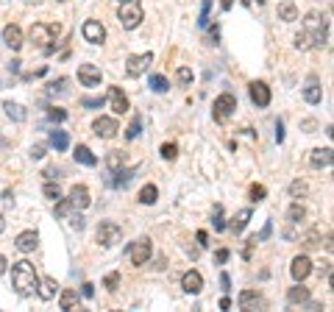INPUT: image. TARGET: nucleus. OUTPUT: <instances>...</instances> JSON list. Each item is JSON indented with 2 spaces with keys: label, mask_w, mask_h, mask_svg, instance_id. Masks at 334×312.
<instances>
[{
  "label": "nucleus",
  "mask_w": 334,
  "mask_h": 312,
  "mask_svg": "<svg viewBox=\"0 0 334 312\" xmlns=\"http://www.w3.org/2000/svg\"><path fill=\"white\" fill-rule=\"evenodd\" d=\"M95 237H98V243H101L103 248H109V246H114V243H120L123 228H120L117 223H112V220H101V223H98Z\"/></svg>",
  "instance_id": "nucleus-7"
},
{
  "label": "nucleus",
  "mask_w": 334,
  "mask_h": 312,
  "mask_svg": "<svg viewBox=\"0 0 334 312\" xmlns=\"http://www.w3.org/2000/svg\"><path fill=\"white\" fill-rule=\"evenodd\" d=\"M3 228H6V220H3V215H0V234H3Z\"/></svg>",
  "instance_id": "nucleus-62"
},
{
  "label": "nucleus",
  "mask_w": 334,
  "mask_h": 312,
  "mask_svg": "<svg viewBox=\"0 0 334 312\" xmlns=\"http://www.w3.org/2000/svg\"><path fill=\"white\" fill-rule=\"evenodd\" d=\"M72 156H75V162H78V165H87V168H95V165H98V156L92 153V150L87 148V145H78Z\"/></svg>",
  "instance_id": "nucleus-21"
},
{
  "label": "nucleus",
  "mask_w": 334,
  "mask_h": 312,
  "mask_svg": "<svg viewBox=\"0 0 334 312\" xmlns=\"http://www.w3.org/2000/svg\"><path fill=\"white\" fill-rule=\"evenodd\" d=\"M287 301L290 304H304V301H309V290L304 287V284H295V287H290V293H287Z\"/></svg>",
  "instance_id": "nucleus-23"
},
{
  "label": "nucleus",
  "mask_w": 334,
  "mask_h": 312,
  "mask_svg": "<svg viewBox=\"0 0 334 312\" xmlns=\"http://www.w3.org/2000/svg\"><path fill=\"white\" fill-rule=\"evenodd\" d=\"M176 81H179V87H190L192 84V70L190 67H179V70H176Z\"/></svg>",
  "instance_id": "nucleus-35"
},
{
  "label": "nucleus",
  "mask_w": 334,
  "mask_h": 312,
  "mask_svg": "<svg viewBox=\"0 0 334 312\" xmlns=\"http://www.w3.org/2000/svg\"><path fill=\"white\" fill-rule=\"evenodd\" d=\"M12 284L14 290H17L20 295H34L36 293V284H39V279H36V270L31 262H14L12 268Z\"/></svg>",
  "instance_id": "nucleus-1"
},
{
  "label": "nucleus",
  "mask_w": 334,
  "mask_h": 312,
  "mask_svg": "<svg viewBox=\"0 0 334 312\" xmlns=\"http://www.w3.org/2000/svg\"><path fill=\"white\" fill-rule=\"evenodd\" d=\"M331 162H334V150L331 148H315L312 150V156H309V165L312 168H331Z\"/></svg>",
  "instance_id": "nucleus-19"
},
{
  "label": "nucleus",
  "mask_w": 334,
  "mask_h": 312,
  "mask_svg": "<svg viewBox=\"0 0 334 312\" xmlns=\"http://www.w3.org/2000/svg\"><path fill=\"white\" fill-rule=\"evenodd\" d=\"M117 284H120V273H109V276L103 279V287H106L109 293H114V290H117Z\"/></svg>",
  "instance_id": "nucleus-46"
},
{
  "label": "nucleus",
  "mask_w": 334,
  "mask_h": 312,
  "mask_svg": "<svg viewBox=\"0 0 334 312\" xmlns=\"http://www.w3.org/2000/svg\"><path fill=\"white\" fill-rule=\"evenodd\" d=\"M159 153H161V159L173 162L176 156H179V148H176V142H164V145H161V150H159Z\"/></svg>",
  "instance_id": "nucleus-37"
},
{
  "label": "nucleus",
  "mask_w": 334,
  "mask_h": 312,
  "mask_svg": "<svg viewBox=\"0 0 334 312\" xmlns=\"http://www.w3.org/2000/svg\"><path fill=\"white\" fill-rule=\"evenodd\" d=\"M61 34V25H45V23H36V25H31V42L36 45V48H42L45 53H53L56 50V36Z\"/></svg>",
  "instance_id": "nucleus-2"
},
{
  "label": "nucleus",
  "mask_w": 334,
  "mask_h": 312,
  "mask_svg": "<svg viewBox=\"0 0 334 312\" xmlns=\"http://www.w3.org/2000/svg\"><path fill=\"white\" fill-rule=\"evenodd\" d=\"M248 92H251V101L257 103L259 109L270 106V87L265 84V81H254V84L248 87Z\"/></svg>",
  "instance_id": "nucleus-11"
},
{
  "label": "nucleus",
  "mask_w": 334,
  "mask_h": 312,
  "mask_svg": "<svg viewBox=\"0 0 334 312\" xmlns=\"http://www.w3.org/2000/svg\"><path fill=\"white\" fill-rule=\"evenodd\" d=\"M220 287L223 290H231V279H228V273H220Z\"/></svg>",
  "instance_id": "nucleus-57"
},
{
  "label": "nucleus",
  "mask_w": 334,
  "mask_h": 312,
  "mask_svg": "<svg viewBox=\"0 0 334 312\" xmlns=\"http://www.w3.org/2000/svg\"><path fill=\"white\" fill-rule=\"evenodd\" d=\"M31 156H34V159H42V156H45V145H34V148H31Z\"/></svg>",
  "instance_id": "nucleus-55"
},
{
  "label": "nucleus",
  "mask_w": 334,
  "mask_h": 312,
  "mask_svg": "<svg viewBox=\"0 0 334 312\" xmlns=\"http://www.w3.org/2000/svg\"><path fill=\"white\" fill-rule=\"evenodd\" d=\"M304 246L306 248H317V246H320V231H317V228H312V231L304 237Z\"/></svg>",
  "instance_id": "nucleus-38"
},
{
  "label": "nucleus",
  "mask_w": 334,
  "mask_h": 312,
  "mask_svg": "<svg viewBox=\"0 0 334 312\" xmlns=\"http://www.w3.org/2000/svg\"><path fill=\"white\" fill-rule=\"evenodd\" d=\"M248 220H251V209H239L237 215H234V220H231V231L239 234L245 226H248Z\"/></svg>",
  "instance_id": "nucleus-30"
},
{
  "label": "nucleus",
  "mask_w": 334,
  "mask_h": 312,
  "mask_svg": "<svg viewBox=\"0 0 334 312\" xmlns=\"http://www.w3.org/2000/svg\"><path fill=\"white\" fill-rule=\"evenodd\" d=\"M109 106H112L114 114H125L128 112V98H125V92L120 90V87H109Z\"/></svg>",
  "instance_id": "nucleus-14"
},
{
  "label": "nucleus",
  "mask_w": 334,
  "mask_h": 312,
  "mask_svg": "<svg viewBox=\"0 0 334 312\" xmlns=\"http://www.w3.org/2000/svg\"><path fill=\"white\" fill-rule=\"evenodd\" d=\"M48 142L53 145L56 150H67V148H70V137H67L64 131H59V128H56V131H50Z\"/></svg>",
  "instance_id": "nucleus-26"
},
{
  "label": "nucleus",
  "mask_w": 334,
  "mask_h": 312,
  "mask_svg": "<svg viewBox=\"0 0 334 312\" xmlns=\"http://www.w3.org/2000/svg\"><path fill=\"white\" fill-rule=\"evenodd\" d=\"M237 304H239V309H262L265 298L257 293V290H242L239 298H237Z\"/></svg>",
  "instance_id": "nucleus-17"
},
{
  "label": "nucleus",
  "mask_w": 334,
  "mask_h": 312,
  "mask_svg": "<svg viewBox=\"0 0 334 312\" xmlns=\"http://www.w3.org/2000/svg\"><path fill=\"white\" fill-rule=\"evenodd\" d=\"M106 168L112 170V173H114V170H120V168H123V153H120V150H112V153L106 156Z\"/></svg>",
  "instance_id": "nucleus-34"
},
{
  "label": "nucleus",
  "mask_w": 334,
  "mask_h": 312,
  "mask_svg": "<svg viewBox=\"0 0 334 312\" xmlns=\"http://www.w3.org/2000/svg\"><path fill=\"white\" fill-rule=\"evenodd\" d=\"M81 106H87V109H98V106H103V98H81Z\"/></svg>",
  "instance_id": "nucleus-49"
},
{
  "label": "nucleus",
  "mask_w": 334,
  "mask_h": 312,
  "mask_svg": "<svg viewBox=\"0 0 334 312\" xmlns=\"http://www.w3.org/2000/svg\"><path fill=\"white\" fill-rule=\"evenodd\" d=\"M112 176H114V179H112V184H114V187H125L128 181L134 179V168H131V170H123V168H120V170H114Z\"/></svg>",
  "instance_id": "nucleus-31"
},
{
  "label": "nucleus",
  "mask_w": 334,
  "mask_h": 312,
  "mask_svg": "<svg viewBox=\"0 0 334 312\" xmlns=\"http://www.w3.org/2000/svg\"><path fill=\"white\" fill-rule=\"evenodd\" d=\"M150 254H153V243L148 240V237H139V240H134L131 246H128V259H131L137 268H142V265H148Z\"/></svg>",
  "instance_id": "nucleus-6"
},
{
  "label": "nucleus",
  "mask_w": 334,
  "mask_h": 312,
  "mask_svg": "<svg viewBox=\"0 0 334 312\" xmlns=\"http://www.w3.org/2000/svg\"><path fill=\"white\" fill-rule=\"evenodd\" d=\"M70 226H72V228H78V231H81V228H84V217H81V209H78V212H72V215H70Z\"/></svg>",
  "instance_id": "nucleus-50"
},
{
  "label": "nucleus",
  "mask_w": 334,
  "mask_h": 312,
  "mask_svg": "<svg viewBox=\"0 0 334 312\" xmlns=\"http://www.w3.org/2000/svg\"><path fill=\"white\" fill-rule=\"evenodd\" d=\"M295 48H298V50H309V48H312V42H309V36H306V34H304V31H301V34H298V36H295Z\"/></svg>",
  "instance_id": "nucleus-48"
},
{
  "label": "nucleus",
  "mask_w": 334,
  "mask_h": 312,
  "mask_svg": "<svg viewBox=\"0 0 334 312\" xmlns=\"http://www.w3.org/2000/svg\"><path fill=\"white\" fill-rule=\"evenodd\" d=\"M231 6H234V0H220V9H223V12H228Z\"/></svg>",
  "instance_id": "nucleus-59"
},
{
  "label": "nucleus",
  "mask_w": 334,
  "mask_h": 312,
  "mask_svg": "<svg viewBox=\"0 0 334 312\" xmlns=\"http://www.w3.org/2000/svg\"><path fill=\"white\" fill-rule=\"evenodd\" d=\"M276 142H284V126H281V120L276 123Z\"/></svg>",
  "instance_id": "nucleus-56"
},
{
  "label": "nucleus",
  "mask_w": 334,
  "mask_h": 312,
  "mask_svg": "<svg viewBox=\"0 0 334 312\" xmlns=\"http://www.w3.org/2000/svg\"><path fill=\"white\" fill-rule=\"evenodd\" d=\"M212 223H215L217 231H223V228H226V220H223V206L220 204L215 206V217H212Z\"/></svg>",
  "instance_id": "nucleus-47"
},
{
  "label": "nucleus",
  "mask_w": 334,
  "mask_h": 312,
  "mask_svg": "<svg viewBox=\"0 0 334 312\" xmlns=\"http://www.w3.org/2000/svg\"><path fill=\"white\" fill-rule=\"evenodd\" d=\"M290 195H292V198H301V195H306V184H304V181H292V184H290Z\"/></svg>",
  "instance_id": "nucleus-42"
},
{
  "label": "nucleus",
  "mask_w": 334,
  "mask_h": 312,
  "mask_svg": "<svg viewBox=\"0 0 334 312\" xmlns=\"http://www.w3.org/2000/svg\"><path fill=\"white\" fill-rule=\"evenodd\" d=\"M265 195H268V190H265L262 184H254V187H251V201H254V204L265 201Z\"/></svg>",
  "instance_id": "nucleus-41"
},
{
  "label": "nucleus",
  "mask_w": 334,
  "mask_h": 312,
  "mask_svg": "<svg viewBox=\"0 0 334 312\" xmlns=\"http://www.w3.org/2000/svg\"><path fill=\"white\" fill-rule=\"evenodd\" d=\"M48 92H50V95H64V92H67V78H59V81H53Z\"/></svg>",
  "instance_id": "nucleus-43"
},
{
  "label": "nucleus",
  "mask_w": 334,
  "mask_h": 312,
  "mask_svg": "<svg viewBox=\"0 0 334 312\" xmlns=\"http://www.w3.org/2000/svg\"><path fill=\"white\" fill-rule=\"evenodd\" d=\"M81 34H84V39H87L90 45H103V39H106V28H103L98 20H87L84 28H81Z\"/></svg>",
  "instance_id": "nucleus-8"
},
{
  "label": "nucleus",
  "mask_w": 334,
  "mask_h": 312,
  "mask_svg": "<svg viewBox=\"0 0 334 312\" xmlns=\"http://www.w3.org/2000/svg\"><path fill=\"white\" fill-rule=\"evenodd\" d=\"M70 212H72V206H70V201H67V198H59V201H56V215H59V217L70 215Z\"/></svg>",
  "instance_id": "nucleus-45"
},
{
  "label": "nucleus",
  "mask_w": 334,
  "mask_h": 312,
  "mask_svg": "<svg viewBox=\"0 0 334 312\" xmlns=\"http://www.w3.org/2000/svg\"><path fill=\"white\" fill-rule=\"evenodd\" d=\"M181 287H184V293H190V295H198L203 290V276L198 273L195 268L192 270H187L184 276H181Z\"/></svg>",
  "instance_id": "nucleus-15"
},
{
  "label": "nucleus",
  "mask_w": 334,
  "mask_h": 312,
  "mask_svg": "<svg viewBox=\"0 0 334 312\" xmlns=\"http://www.w3.org/2000/svg\"><path fill=\"white\" fill-rule=\"evenodd\" d=\"M42 192H45V198H50V201H59L61 198V187L53 184V181H48V184L42 187Z\"/></svg>",
  "instance_id": "nucleus-36"
},
{
  "label": "nucleus",
  "mask_w": 334,
  "mask_h": 312,
  "mask_svg": "<svg viewBox=\"0 0 334 312\" xmlns=\"http://www.w3.org/2000/svg\"><path fill=\"white\" fill-rule=\"evenodd\" d=\"M139 126H142V120H139V117H134L131 126L125 128V139H137L139 137Z\"/></svg>",
  "instance_id": "nucleus-39"
},
{
  "label": "nucleus",
  "mask_w": 334,
  "mask_h": 312,
  "mask_svg": "<svg viewBox=\"0 0 334 312\" xmlns=\"http://www.w3.org/2000/svg\"><path fill=\"white\" fill-rule=\"evenodd\" d=\"M304 34L309 36L312 48H323V45H326V39H328V25H326V20L320 17V12H309V14L304 17Z\"/></svg>",
  "instance_id": "nucleus-3"
},
{
  "label": "nucleus",
  "mask_w": 334,
  "mask_h": 312,
  "mask_svg": "<svg viewBox=\"0 0 334 312\" xmlns=\"http://www.w3.org/2000/svg\"><path fill=\"white\" fill-rule=\"evenodd\" d=\"M36 243H39V234L36 231H23V234H17V240H14V246H17V251H23V254H31L36 248Z\"/></svg>",
  "instance_id": "nucleus-20"
},
{
  "label": "nucleus",
  "mask_w": 334,
  "mask_h": 312,
  "mask_svg": "<svg viewBox=\"0 0 334 312\" xmlns=\"http://www.w3.org/2000/svg\"><path fill=\"white\" fill-rule=\"evenodd\" d=\"M195 237H198V246H201V248H206V246H209V234L203 231V228H201V231L195 234Z\"/></svg>",
  "instance_id": "nucleus-53"
},
{
  "label": "nucleus",
  "mask_w": 334,
  "mask_h": 312,
  "mask_svg": "<svg viewBox=\"0 0 334 312\" xmlns=\"http://www.w3.org/2000/svg\"><path fill=\"white\" fill-rule=\"evenodd\" d=\"M92 131H95L98 137H103V139H112L114 134L120 131V126H117L114 117H98V120L92 123Z\"/></svg>",
  "instance_id": "nucleus-13"
},
{
  "label": "nucleus",
  "mask_w": 334,
  "mask_h": 312,
  "mask_svg": "<svg viewBox=\"0 0 334 312\" xmlns=\"http://www.w3.org/2000/svg\"><path fill=\"white\" fill-rule=\"evenodd\" d=\"M153 61V53H142V56H128V61H125V72L131 78L142 75L145 70H148V64Z\"/></svg>",
  "instance_id": "nucleus-9"
},
{
  "label": "nucleus",
  "mask_w": 334,
  "mask_h": 312,
  "mask_svg": "<svg viewBox=\"0 0 334 312\" xmlns=\"http://www.w3.org/2000/svg\"><path fill=\"white\" fill-rule=\"evenodd\" d=\"M220 309H231V298H220Z\"/></svg>",
  "instance_id": "nucleus-60"
},
{
  "label": "nucleus",
  "mask_w": 334,
  "mask_h": 312,
  "mask_svg": "<svg viewBox=\"0 0 334 312\" xmlns=\"http://www.w3.org/2000/svg\"><path fill=\"white\" fill-rule=\"evenodd\" d=\"M78 81H81V87H101V67L78 64Z\"/></svg>",
  "instance_id": "nucleus-10"
},
{
  "label": "nucleus",
  "mask_w": 334,
  "mask_h": 312,
  "mask_svg": "<svg viewBox=\"0 0 334 312\" xmlns=\"http://www.w3.org/2000/svg\"><path fill=\"white\" fill-rule=\"evenodd\" d=\"M75 304H78V293H75V290H64L61 298H59V306H61V309H72Z\"/></svg>",
  "instance_id": "nucleus-32"
},
{
  "label": "nucleus",
  "mask_w": 334,
  "mask_h": 312,
  "mask_svg": "<svg viewBox=\"0 0 334 312\" xmlns=\"http://www.w3.org/2000/svg\"><path fill=\"white\" fill-rule=\"evenodd\" d=\"M81 293H84V298H92V295H95V284H92V282H87V284H84V290H81Z\"/></svg>",
  "instance_id": "nucleus-54"
},
{
  "label": "nucleus",
  "mask_w": 334,
  "mask_h": 312,
  "mask_svg": "<svg viewBox=\"0 0 334 312\" xmlns=\"http://www.w3.org/2000/svg\"><path fill=\"white\" fill-rule=\"evenodd\" d=\"M3 42H6L12 50H20L23 48V28H20L17 23L6 25V28H3Z\"/></svg>",
  "instance_id": "nucleus-18"
},
{
  "label": "nucleus",
  "mask_w": 334,
  "mask_h": 312,
  "mask_svg": "<svg viewBox=\"0 0 334 312\" xmlns=\"http://www.w3.org/2000/svg\"><path fill=\"white\" fill-rule=\"evenodd\" d=\"M270 234H273V223L268 220V223H265V228L259 231V237H254V240H257V243H262V240H268Z\"/></svg>",
  "instance_id": "nucleus-52"
},
{
  "label": "nucleus",
  "mask_w": 334,
  "mask_h": 312,
  "mask_svg": "<svg viewBox=\"0 0 334 312\" xmlns=\"http://www.w3.org/2000/svg\"><path fill=\"white\" fill-rule=\"evenodd\" d=\"M67 201H70L72 209H87V206L92 204L90 190H87L84 184H75V187H72V190H70V198H67Z\"/></svg>",
  "instance_id": "nucleus-16"
},
{
  "label": "nucleus",
  "mask_w": 334,
  "mask_h": 312,
  "mask_svg": "<svg viewBox=\"0 0 334 312\" xmlns=\"http://www.w3.org/2000/svg\"><path fill=\"white\" fill-rule=\"evenodd\" d=\"M234 109H237V98H234L231 92H223V95H217L215 103H212V114H215L217 123H226L228 117L234 114Z\"/></svg>",
  "instance_id": "nucleus-5"
},
{
  "label": "nucleus",
  "mask_w": 334,
  "mask_h": 312,
  "mask_svg": "<svg viewBox=\"0 0 334 312\" xmlns=\"http://www.w3.org/2000/svg\"><path fill=\"white\" fill-rule=\"evenodd\" d=\"M45 176H48V181H53L56 176H59V170H56V168H50V170H45Z\"/></svg>",
  "instance_id": "nucleus-58"
},
{
  "label": "nucleus",
  "mask_w": 334,
  "mask_h": 312,
  "mask_svg": "<svg viewBox=\"0 0 334 312\" xmlns=\"http://www.w3.org/2000/svg\"><path fill=\"white\" fill-rule=\"evenodd\" d=\"M6 273V257H0V276Z\"/></svg>",
  "instance_id": "nucleus-61"
},
{
  "label": "nucleus",
  "mask_w": 334,
  "mask_h": 312,
  "mask_svg": "<svg viewBox=\"0 0 334 312\" xmlns=\"http://www.w3.org/2000/svg\"><path fill=\"white\" fill-rule=\"evenodd\" d=\"M48 117H50L53 123H64V120H67V112H64V109H56V106H50V109H48Z\"/></svg>",
  "instance_id": "nucleus-44"
},
{
  "label": "nucleus",
  "mask_w": 334,
  "mask_h": 312,
  "mask_svg": "<svg viewBox=\"0 0 334 312\" xmlns=\"http://www.w3.org/2000/svg\"><path fill=\"white\" fill-rule=\"evenodd\" d=\"M148 84H150V90H153V92H167V90H170V81H167L164 75H150Z\"/></svg>",
  "instance_id": "nucleus-33"
},
{
  "label": "nucleus",
  "mask_w": 334,
  "mask_h": 312,
  "mask_svg": "<svg viewBox=\"0 0 334 312\" xmlns=\"http://www.w3.org/2000/svg\"><path fill=\"white\" fill-rule=\"evenodd\" d=\"M120 3H128V0H120Z\"/></svg>",
  "instance_id": "nucleus-63"
},
{
  "label": "nucleus",
  "mask_w": 334,
  "mask_h": 312,
  "mask_svg": "<svg viewBox=\"0 0 334 312\" xmlns=\"http://www.w3.org/2000/svg\"><path fill=\"white\" fill-rule=\"evenodd\" d=\"M209 9H212V0H203L201 17H198V25H201V28H206V25H209Z\"/></svg>",
  "instance_id": "nucleus-40"
},
{
  "label": "nucleus",
  "mask_w": 334,
  "mask_h": 312,
  "mask_svg": "<svg viewBox=\"0 0 334 312\" xmlns=\"http://www.w3.org/2000/svg\"><path fill=\"white\" fill-rule=\"evenodd\" d=\"M304 98H306V103H320V98H323V90H320V84H317V78H309V84L304 87Z\"/></svg>",
  "instance_id": "nucleus-22"
},
{
  "label": "nucleus",
  "mask_w": 334,
  "mask_h": 312,
  "mask_svg": "<svg viewBox=\"0 0 334 312\" xmlns=\"http://www.w3.org/2000/svg\"><path fill=\"white\" fill-rule=\"evenodd\" d=\"M156 198H159V190H156V184H145L142 190H139V204L150 206V204H156Z\"/></svg>",
  "instance_id": "nucleus-27"
},
{
  "label": "nucleus",
  "mask_w": 334,
  "mask_h": 312,
  "mask_svg": "<svg viewBox=\"0 0 334 312\" xmlns=\"http://www.w3.org/2000/svg\"><path fill=\"white\" fill-rule=\"evenodd\" d=\"M290 273H292L295 282H304V279L312 273V259L304 257V254H298V257L292 259V265H290Z\"/></svg>",
  "instance_id": "nucleus-12"
},
{
  "label": "nucleus",
  "mask_w": 334,
  "mask_h": 312,
  "mask_svg": "<svg viewBox=\"0 0 334 312\" xmlns=\"http://www.w3.org/2000/svg\"><path fill=\"white\" fill-rule=\"evenodd\" d=\"M3 109H6V117H12L14 123H23L25 117H28V112H25V109L20 106V103H12V101H6V103H3Z\"/></svg>",
  "instance_id": "nucleus-25"
},
{
  "label": "nucleus",
  "mask_w": 334,
  "mask_h": 312,
  "mask_svg": "<svg viewBox=\"0 0 334 312\" xmlns=\"http://www.w3.org/2000/svg\"><path fill=\"white\" fill-rule=\"evenodd\" d=\"M279 20H284V23H295V20H298V9H295V3H281L279 6Z\"/></svg>",
  "instance_id": "nucleus-28"
},
{
  "label": "nucleus",
  "mask_w": 334,
  "mask_h": 312,
  "mask_svg": "<svg viewBox=\"0 0 334 312\" xmlns=\"http://www.w3.org/2000/svg\"><path fill=\"white\" fill-rule=\"evenodd\" d=\"M306 217V209L304 206L298 204V201H295V204L290 206V209H287V223H290V226H295V223H301Z\"/></svg>",
  "instance_id": "nucleus-29"
},
{
  "label": "nucleus",
  "mask_w": 334,
  "mask_h": 312,
  "mask_svg": "<svg viewBox=\"0 0 334 312\" xmlns=\"http://www.w3.org/2000/svg\"><path fill=\"white\" fill-rule=\"evenodd\" d=\"M36 290H39V295H42L45 301H50V298L56 295V290H59V284H56V279L48 276V279H42V282L36 284Z\"/></svg>",
  "instance_id": "nucleus-24"
},
{
  "label": "nucleus",
  "mask_w": 334,
  "mask_h": 312,
  "mask_svg": "<svg viewBox=\"0 0 334 312\" xmlns=\"http://www.w3.org/2000/svg\"><path fill=\"white\" fill-rule=\"evenodd\" d=\"M117 20H120V25H123L125 31L139 28V23H142V6H139L137 0H128V3H123V6H120Z\"/></svg>",
  "instance_id": "nucleus-4"
},
{
  "label": "nucleus",
  "mask_w": 334,
  "mask_h": 312,
  "mask_svg": "<svg viewBox=\"0 0 334 312\" xmlns=\"http://www.w3.org/2000/svg\"><path fill=\"white\" fill-rule=\"evenodd\" d=\"M228 257H231V251H228V248H217V251H215V262L217 265L228 262Z\"/></svg>",
  "instance_id": "nucleus-51"
}]
</instances>
